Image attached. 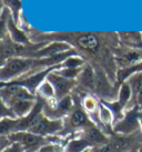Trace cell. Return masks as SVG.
I'll return each instance as SVG.
<instances>
[{
    "label": "cell",
    "instance_id": "cell-9",
    "mask_svg": "<svg viewBox=\"0 0 142 152\" xmlns=\"http://www.w3.org/2000/svg\"><path fill=\"white\" fill-rule=\"evenodd\" d=\"M79 132L91 143L92 148H100L108 143L110 140V135L105 133L100 128H98L93 123L89 124L88 127Z\"/></svg>",
    "mask_w": 142,
    "mask_h": 152
},
{
    "label": "cell",
    "instance_id": "cell-7",
    "mask_svg": "<svg viewBox=\"0 0 142 152\" xmlns=\"http://www.w3.org/2000/svg\"><path fill=\"white\" fill-rule=\"evenodd\" d=\"M114 61L116 64L122 68H128L139 64L142 61V49L138 48H117L114 49Z\"/></svg>",
    "mask_w": 142,
    "mask_h": 152
},
{
    "label": "cell",
    "instance_id": "cell-21",
    "mask_svg": "<svg viewBox=\"0 0 142 152\" xmlns=\"http://www.w3.org/2000/svg\"><path fill=\"white\" fill-rule=\"evenodd\" d=\"M129 152H139V150L138 149H134V150H131V151H129Z\"/></svg>",
    "mask_w": 142,
    "mask_h": 152
},
{
    "label": "cell",
    "instance_id": "cell-5",
    "mask_svg": "<svg viewBox=\"0 0 142 152\" xmlns=\"http://www.w3.org/2000/svg\"><path fill=\"white\" fill-rule=\"evenodd\" d=\"M73 107H75V100L72 96H67L60 100L46 102L42 109V112L49 119L62 120L70 113Z\"/></svg>",
    "mask_w": 142,
    "mask_h": 152
},
{
    "label": "cell",
    "instance_id": "cell-6",
    "mask_svg": "<svg viewBox=\"0 0 142 152\" xmlns=\"http://www.w3.org/2000/svg\"><path fill=\"white\" fill-rule=\"evenodd\" d=\"M1 102L10 106L20 100L37 99V96L31 93L27 88L15 83H1Z\"/></svg>",
    "mask_w": 142,
    "mask_h": 152
},
{
    "label": "cell",
    "instance_id": "cell-12",
    "mask_svg": "<svg viewBox=\"0 0 142 152\" xmlns=\"http://www.w3.org/2000/svg\"><path fill=\"white\" fill-rule=\"evenodd\" d=\"M77 82L84 90L90 91V92H94V89H96V71L92 68L91 64H84L82 71L77 79Z\"/></svg>",
    "mask_w": 142,
    "mask_h": 152
},
{
    "label": "cell",
    "instance_id": "cell-3",
    "mask_svg": "<svg viewBox=\"0 0 142 152\" xmlns=\"http://www.w3.org/2000/svg\"><path fill=\"white\" fill-rule=\"evenodd\" d=\"M63 130L59 135H67L77 133L79 131L83 130L89 124H91V120L89 118L87 112L81 106V101L75 102V107L71 110V112L63 119Z\"/></svg>",
    "mask_w": 142,
    "mask_h": 152
},
{
    "label": "cell",
    "instance_id": "cell-13",
    "mask_svg": "<svg viewBox=\"0 0 142 152\" xmlns=\"http://www.w3.org/2000/svg\"><path fill=\"white\" fill-rule=\"evenodd\" d=\"M131 100H132V90H131V87L128 83V81H124L121 83L120 89L118 91L117 101L127 111L129 104L131 103Z\"/></svg>",
    "mask_w": 142,
    "mask_h": 152
},
{
    "label": "cell",
    "instance_id": "cell-19",
    "mask_svg": "<svg viewBox=\"0 0 142 152\" xmlns=\"http://www.w3.org/2000/svg\"><path fill=\"white\" fill-rule=\"evenodd\" d=\"M140 132L142 133V119L140 120Z\"/></svg>",
    "mask_w": 142,
    "mask_h": 152
},
{
    "label": "cell",
    "instance_id": "cell-4",
    "mask_svg": "<svg viewBox=\"0 0 142 152\" xmlns=\"http://www.w3.org/2000/svg\"><path fill=\"white\" fill-rule=\"evenodd\" d=\"M140 108L134 107L125 111L121 120L113 124V133L129 135L140 131Z\"/></svg>",
    "mask_w": 142,
    "mask_h": 152
},
{
    "label": "cell",
    "instance_id": "cell-17",
    "mask_svg": "<svg viewBox=\"0 0 142 152\" xmlns=\"http://www.w3.org/2000/svg\"><path fill=\"white\" fill-rule=\"evenodd\" d=\"M1 152H26V150L20 143L12 142L9 147H7L6 149H4Z\"/></svg>",
    "mask_w": 142,
    "mask_h": 152
},
{
    "label": "cell",
    "instance_id": "cell-15",
    "mask_svg": "<svg viewBox=\"0 0 142 152\" xmlns=\"http://www.w3.org/2000/svg\"><path fill=\"white\" fill-rule=\"evenodd\" d=\"M36 96L43 99L46 102H52L57 100L53 87L47 79L39 86V88L37 89V92H36Z\"/></svg>",
    "mask_w": 142,
    "mask_h": 152
},
{
    "label": "cell",
    "instance_id": "cell-20",
    "mask_svg": "<svg viewBox=\"0 0 142 152\" xmlns=\"http://www.w3.org/2000/svg\"><path fill=\"white\" fill-rule=\"evenodd\" d=\"M140 119H142V108H140Z\"/></svg>",
    "mask_w": 142,
    "mask_h": 152
},
{
    "label": "cell",
    "instance_id": "cell-14",
    "mask_svg": "<svg viewBox=\"0 0 142 152\" xmlns=\"http://www.w3.org/2000/svg\"><path fill=\"white\" fill-rule=\"evenodd\" d=\"M7 27H8V34L10 36V38L13 42L19 43V45H28V38L22 31L17 28V26L15 25V22L12 21V19L9 16L8 21H7Z\"/></svg>",
    "mask_w": 142,
    "mask_h": 152
},
{
    "label": "cell",
    "instance_id": "cell-11",
    "mask_svg": "<svg viewBox=\"0 0 142 152\" xmlns=\"http://www.w3.org/2000/svg\"><path fill=\"white\" fill-rule=\"evenodd\" d=\"M73 134L64 142V152H87L92 149L91 143L80 132Z\"/></svg>",
    "mask_w": 142,
    "mask_h": 152
},
{
    "label": "cell",
    "instance_id": "cell-8",
    "mask_svg": "<svg viewBox=\"0 0 142 152\" xmlns=\"http://www.w3.org/2000/svg\"><path fill=\"white\" fill-rule=\"evenodd\" d=\"M47 80L49 81L53 87L57 100H60V99L67 97V96H70L69 93L73 90L75 86L78 85L77 80H71V79H67L64 77L60 76L59 73L56 72V70L51 71L48 75Z\"/></svg>",
    "mask_w": 142,
    "mask_h": 152
},
{
    "label": "cell",
    "instance_id": "cell-2",
    "mask_svg": "<svg viewBox=\"0 0 142 152\" xmlns=\"http://www.w3.org/2000/svg\"><path fill=\"white\" fill-rule=\"evenodd\" d=\"M11 142L20 143L26 152H39L43 147H46L49 143H56V135L53 137H42V135L36 134L30 131H20L16 133L7 135Z\"/></svg>",
    "mask_w": 142,
    "mask_h": 152
},
{
    "label": "cell",
    "instance_id": "cell-22",
    "mask_svg": "<svg viewBox=\"0 0 142 152\" xmlns=\"http://www.w3.org/2000/svg\"><path fill=\"white\" fill-rule=\"evenodd\" d=\"M139 152H142V147L140 149H139Z\"/></svg>",
    "mask_w": 142,
    "mask_h": 152
},
{
    "label": "cell",
    "instance_id": "cell-1",
    "mask_svg": "<svg viewBox=\"0 0 142 152\" xmlns=\"http://www.w3.org/2000/svg\"><path fill=\"white\" fill-rule=\"evenodd\" d=\"M102 34L93 32H71V34H56L51 36H46L43 38H49L53 41L67 42L75 46V50H79L81 55L94 56L109 55V49L102 46Z\"/></svg>",
    "mask_w": 142,
    "mask_h": 152
},
{
    "label": "cell",
    "instance_id": "cell-16",
    "mask_svg": "<svg viewBox=\"0 0 142 152\" xmlns=\"http://www.w3.org/2000/svg\"><path fill=\"white\" fill-rule=\"evenodd\" d=\"M86 62L82 57H77L75 56H71L68 59H66L61 64V68H81L83 67Z\"/></svg>",
    "mask_w": 142,
    "mask_h": 152
},
{
    "label": "cell",
    "instance_id": "cell-10",
    "mask_svg": "<svg viewBox=\"0 0 142 152\" xmlns=\"http://www.w3.org/2000/svg\"><path fill=\"white\" fill-rule=\"evenodd\" d=\"M72 48L69 43L61 42V41H53V42L49 43L48 46L42 47L41 49L36 51L34 55L31 56V58H36V59H43V58H51L54 56L61 55L63 52L71 50Z\"/></svg>",
    "mask_w": 142,
    "mask_h": 152
},
{
    "label": "cell",
    "instance_id": "cell-18",
    "mask_svg": "<svg viewBox=\"0 0 142 152\" xmlns=\"http://www.w3.org/2000/svg\"><path fill=\"white\" fill-rule=\"evenodd\" d=\"M89 152H100V151H99V148H92L89 150Z\"/></svg>",
    "mask_w": 142,
    "mask_h": 152
}]
</instances>
